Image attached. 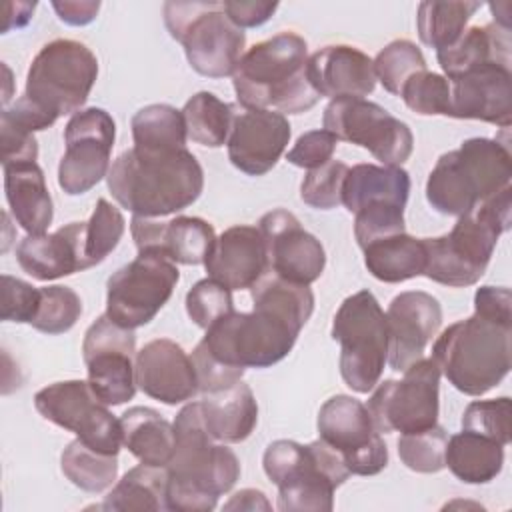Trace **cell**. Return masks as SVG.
Returning a JSON list of instances; mask_svg holds the SVG:
<instances>
[{
    "label": "cell",
    "mask_w": 512,
    "mask_h": 512,
    "mask_svg": "<svg viewBox=\"0 0 512 512\" xmlns=\"http://www.w3.org/2000/svg\"><path fill=\"white\" fill-rule=\"evenodd\" d=\"M252 312H230L206 328L202 344L232 368H268L290 354L314 310L306 284L266 272L252 286Z\"/></svg>",
    "instance_id": "cell-1"
},
{
    "label": "cell",
    "mask_w": 512,
    "mask_h": 512,
    "mask_svg": "<svg viewBox=\"0 0 512 512\" xmlns=\"http://www.w3.org/2000/svg\"><path fill=\"white\" fill-rule=\"evenodd\" d=\"M106 182L114 200L134 216L162 218L198 200L204 170L186 148L170 152L130 148L112 162Z\"/></svg>",
    "instance_id": "cell-2"
},
{
    "label": "cell",
    "mask_w": 512,
    "mask_h": 512,
    "mask_svg": "<svg viewBox=\"0 0 512 512\" xmlns=\"http://www.w3.org/2000/svg\"><path fill=\"white\" fill-rule=\"evenodd\" d=\"M176 448L166 466V508L176 512H208L220 494L240 478V462L228 446L214 444L200 400L186 404L174 418Z\"/></svg>",
    "instance_id": "cell-3"
},
{
    "label": "cell",
    "mask_w": 512,
    "mask_h": 512,
    "mask_svg": "<svg viewBox=\"0 0 512 512\" xmlns=\"http://www.w3.org/2000/svg\"><path fill=\"white\" fill-rule=\"evenodd\" d=\"M308 44L294 32H280L254 44L242 54L232 84L244 108L274 110L280 114H302L320 96L308 74Z\"/></svg>",
    "instance_id": "cell-4"
},
{
    "label": "cell",
    "mask_w": 512,
    "mask_h": 512,
    "mask_svg": "<svg viewBox=\"0 0 512 512\" xmlns=\"http://www.w3.org/2000/svg\"><path fill=\"white\" fill-rule=\"evenodd\" d=\"M510 200L512 188L506 186L458 216L448 234L422 238L426 250L422 276L452 288L476 284L490 264L500 234L510 228Z\"/></svg>",
    "instance_id": "cell-5"
},
{
    "label": "cell",
    "mask_w": 512,
    "mask_h": 512,
    "mask_svg": "<svg viewBox=\"0 0 512 512\" xmlns=\"http://www.w3.org/2000/svg\"><path fill=\"white\" fill-rule=\"evenodd\" d=\"M512 154L496 138H468L442 154L428 174L426 200L446 216H462L492 194L510 186Z\"/></svg>",
    "instance_id": "cell-6"
},
{
    "label": "cell",
    "mask_w": 512,
    "mask_h": 512,
    "mask_svg": "<svg viewBox=\"0 0 512 512\" xmlns=\"http://www.w3.org/2000/svg\"><path fill=\"white\" fill-rule=\"evenodd\" d=\"M512 324L472 314L450 324L432 346L440 374L468 396H482L510 372Z\"/></svg>",
    "instance_id": "cell-7"
},
{
    "label": "cell",
    "mask_w": 512,
    "mask_h": 512,
    "mask_svg": "<svg viewBox=\"0 0 512 512\" xmlns=\"http://www.w3.org/2000/svg\"><path fill=\"white\" fill-rule=\"evenodd\" d=\"M266 476L278 486L282 512H330L334 490L346 482L350 470L342 456L322 438L310 444L274 440L262 456Z\"/></svg>",
    "instance_id": "cell-8"
},
{
    "label": "cell",
    "mask_w": 512,
    "mask_h": 512,
    "mask_svg": "<svg viewBox=\"0 0 512 512\" xmlns=\"http://www.w3.org/2000/svg\"><path fill=\"white\" fill-rule=\"evenodd\" d=\"M164 24L202 76H232L246 46V34L224 12L222 2H164Z\"/></svg>",
    "instance_id": "cell-9"
},
{
    "label": "cell",
    "mask_w": 512,
    "mask_h": 512,
    "mask_svg": "<svg viewBox=\"0 0 512 512\" xmlns=\"http://www.w3.org/2000/svg\"><path fill=\"white\" fill-rule=\"evenodd\" d=\"M98 78V58L82 42L56 38L34 56L24 96L44 114L58 120L86 104Z\"/></svg>",
    "instance_id": "cell-10"
},
{
    "label": "cell",
    "mask_w": 512,
    "mask_h": 512,
    "mask_svg": "<svg viewBox=\"0 0 512 512\" xmlns=\"http://www.w3.org/2000/svg\"><path fill=\"white\" fill-rule=\"evenodd\" d=\"M332 338L340 342V374L348 388L368 394L388 362V324L376 296L360 290L334 314Z\"/></svg>",
    "instance_id": "cell-11"
},
{
    "label": "cell",
    "mask_w": 512,
    "mask_h": 512,
    "mask_svg": "<svg viewBox=\"0 0 512 512\" xmlns=\"http://www.w3.org/2000/svg\"><path fill=\"white\" fill-rule=\"evenodd\" d=\"M440 368L432 358H420L404 370L402 380H384L368 398L374 428L388 432H422L438 424Z\"/></svg>",
    "instance_id": "cell-12"
},
{
    "label": "cell",
    "mask_w": 512,
    "mask_h": 512,
    "mask_svg": "<svg viewBox=\"0 0 512 512\" xmlns=\"http://www.w3.org/2000/svg\"><path fill=\"white\" fill-rule=\"evenodd\" d=\"M180 272L172 260L154 252H138L106 282V314L124 328H138L154 320L170 300Z\"/></svg>",
    "instance_id": "cell-13"
},
{
    "label": "cell",
    "mask_w": 512,
    "mask_h": 512,
    "mask_svg": "<svg viewBox=\"0 0 512 512\" xmlns=\"http://www.w3.org/2000/svg\"><path fill=\"white\" fill-rule=\"evenodd\" d=\"M322 124L338 140L366 148L382 166H402L414 148L408 124L364 98L330 100Z\"/></svg>",
    "instance_id": "cell-14"
},
{
    "label": "cell",
    "mask_w": 512,
    "mask_h": 512,
    "mask_svg": "<svg viewBox=\"0 0 512 512\" xmlns=\"http://www.w3.org/2000/svg\"><path fill=\"white\" fill-rule=\"evenodd\" d=\"M34 406L44 420L74 432L86 446L118 456L122 446L120 418L108 410V404L94 394L88 382H54L36 392Z\"/></svg>",
    "instance_id": "cell-15"
},
{
    "label": "cell",
    "mask_w": 512,
    "mask_h": 512,
    "mask_svg": "<svg viewBox=\"0 0 512 512\" xmlns=\"http://www.w3.org/2000/svg\"><path fill=\"white\" fill-rule=\"evenodd\" d=\"M136 334L102 314L84 334L82 358L88 384L108 406H120L136 394Z\"/></svg>",
    "instance_id": "cell-16"
},
{
    "label": "cell",
    "mask_w": 512,
    "mask_h": 512,
    "mask_svg": "<svg viewBox=\"0 0 512 512\" xmlns=\"http://www.w3.org/2000/svg\"><path fill=\"white\" fill-rule=\"evenodd\" d=\"M318 434L344 460L350 474L374 476L388 464V448L374 428L366 404L336 394L328 398L318 412Z\"/></svg>",
    "instance_id": "cell-17"
},
{
    "label": "cell",
    "mask_w": 512,
    "mask_h": 512,
    "mask_svg": "<svg viewBox=\"0 0 512 512\" xmlns=\"http://www.w3.org/2000/svg\"><path fill=\"white\" fill-rule=\"evenodd\" d=\"M116 138V124L102 108H84L64 128L66 150L58 164V184L78 196L94 188L110 170V152Z\"/></svg>",
    "instance_id": "cell-18"
},
{
    "label": "cell",
    "mask_w": 512,
    "mask_h": 512,
    "mask_svg": "<svg viewBox=\"0 0 512 512\" xmlns=\"http://www.w3.org/2000/svg\"><path fill=\"white\" fill-rule=\"evenodd\" d=\"M258 228L266 244L268 272L306 286L322 276L326 266L324 246L302 228L292 212L284 208L270 210L260 218Z\"/></svg>",
    "instance_id": "cell-19"
},
{
    "label": "cell",
    "mask_w": 512,
    "mask_h": 512,
    "mask_svg": "<svg viewBox=\"0 0 512 512\" xmlns=\"http://www.w3.org/2000/svg\"><path fill=\"white\" fill-rule=\"evenodd\" d=\"M290 122L274 110L244 108L234 112L228 136V158L248 176L270 172L290 142Z\"/></svg>",
    "instance_id": "cell-20"
},
{
    "label": "cell",
    "mask_w": 512,
    "mask_h": 512,
    "mask_svg": "<svg viewBox=\"0 0 512 512\" xmlns=\"http://www.w3.org/2000/svg\"><path fill=\"white\" fill-rule=\"evenodd\" d=\"M388 324V364L394 372H404L424 356L426 344L442 324L440 302L422 290L400 292L386 310Z\"/></svg>",
    "instance_id": "cell-21"
},
{
    "label": "cell",
    "mask_w": 512,
    "mask_h": 512,
    "mask_svg": "<svg viewBox=\"0 0 512 512\" xmlns=\"http://www.w3.org/2000/svg\"><path fill=\"white\" fill-rule=\"evenodd\" d=\"M448 80V78H446ZM448 116L482 120L502 128L512 122V74L510 66L486 62L456 78H450Z\"/></svg>",
    "instance_id": "cell-22"
},
{
    "label": "cell",
    "mask_w": 512,
    "mask_h": 512,
    "mask_svg": "<svg viewBox=\"0 0 512 512\" xmlns=\"http://www.w3.org/2000/svg\"><path fill=\"white\" fill-rule=\"evenodd\" d=\"M136 386L168 406L190 400L198 392L192 358L170 338H156L136 352Z\"/></svg>",
    "instance_id": "cell-23"
},
{
    "label": "cell",
    "mask_w": 512,
    "mask_h": 512,
    "mask_svg": "<svg viewBox=\"0 0 512 512\" xmlns=\"http://www.w3.org/2000/svg\"><path fill=\"white\" fill-rule=\"evenodd\" d=\"M130 232L138 252L162 254L174 264H204L216 234L212 224L196 216H176L168 222L132 216Z\"/></svg>",
    "instance_id": "cell-24"
},
{
    "label": "cell",
    "mask_w": 512,
    "mask_h": 512,
    "mask_svg": "<svg viewBox=\"0 0 512 512\" xmlns=\"http://www.w3.org/2000/svg\"><path fill=\"white\" fill-rule=\"evenodd\" d=\"M208 278L230 290L252 288L268 272V254L258 226L236 224L226 228L204 262Z\"/></svg>",
    "instance_id": "cell-25"
},
{
    "label": "cell",
    "mask_w": 512,
    "mask_h": 512,
    "mask_svg": "<svg viewBox=\"0 0 512 512\" xmlns=\"http://www.w3.org/2000/svg\"><path fill=\"white\" fill-rule=\"evenodd\" d=\"M306 74L322 98H364L376 86L374 62L348 44H330L308 56Z\"/></svg>",
    "instance_id": "cell-26"
},
{
    "label": "cell",
    "mask_w": 512,
    "mask_h": 512,
    "mask_svg": "<svg viewBox=\"0 0 512 512\" xmlns=\"http://www.w3.org/2000/svg\"><path fill=\"white\" fill-rule=\"evenodd\" d=\"M86 222H70L52 234H28L16 248L20 268L36 280L48 282L90 268L84 244Z\"/></svg>",
    "instance_id": "cell-27"
},
{
    "label": "cell",
    "mask_w": 512,
    "mask_h": 512,
    "mask_svg": "<svg viewBox=\"0 0 512 512\" xmlns=\"http://www.w3.org/2000/svg\"><path fill=\"white\" fill-rule=\"evenodd\" d=\"M4 192L14 220L32 236L46 234L54 208L42 168L36 162L4 164Z\"/></svg>",
    "instance_id": "cell-28"
},
{
    "label": "cell",
    "mask_w": 512,
    "mask_h": 512,
    "mask_svg": "<svg viewBox=\"0 0 512 512\" xmlns=\"http://www.w3.org/2000/svg\"><path fill=\"white\" fill-rule=\"evenodd\" d=\"M410 194V174L402 166L356 164L348 168L342 186V204L350 214L360 208L390 204L406 208Z\"/></svg>",
    "instance_id": "cell-29"
},
{
    "label": "cell",
    "mask_w": 512,
    "mask_h": 512,
    "mask_svg": "<svg viewBox=\"0 0 512 512\" xmlns=\"http://www.w3.org/2000/svg\"><path fill=\"white\" fill-rule=\"evenodd\" d=\"M200 408L210 436L218 442H242L258 424V402L252 388L242 380L226 390L206 394Z\"/></svg>",
    "instance_id": "cell-30"
},
{
    "label": "cell",
    "mask_w": 512,
    "mask_h": 512,
    "mask_svg": "<svg viewBox=\"0 0 512 512\" xmlns=\"http://www.w3.org/2000/svg\"><path fill=\"white\" fill-rule=\"evenodd\" d=\"M122 446L142 464L166 468L174 456V424L162 418L154 408L132 406L120 416Z\"/></svg>",
    "instance_id": "cell-31"
},
{
    "label": "cell",
    "mask_w": 512,
    "mask_h": 512,
    "mask_svg": "<svg viewBox=\"0 0 512 512\" xmlns=\"http://www.w3.org/2000/svg\"><path fill=\"white\" fill-rule=\"evenodd\" d=\"M436 58L448 80L486 62L510 66V28H502L496 22L472 26L452 46L438 50Z\"/></svg>",
    "instance_id": "cell-32"
},
{
    "label": "cell",
    "mask_w": 512,
    "mask_h": 512,
    "mask_svg": "<svg viewBox=\"0 0 512 512\" xmlns=\"http://www.w3.org/2000/svg\"><path fill=\"white\" fill-rule=\"evenodd\" d=\"M364 250L368 272L386 284H398L424 274L426 250L422 238L406 232L370 242Z\"/></svg>",
    "instance_id": "cell-33"
},
{
    "label": "cell",
    "mask_w": 512,
    "mask_h": 512,
    "mask_svg": "<svg viewBox=\"0 0 512 512\" xmlns=\"http://www.w3.org/2000/svg\"><path fill=\"white\" fill-rule=\"evenodd\" d=\"M444 462L458 480L466 484H486L502 472L504 446L476 432L462 430L448 436Z\"/></svg>",
    "instance_id": "cell-34"
},
{
    "label": "cell",
    "mask_w": 512,
    "mask_h": 512,
    "mask_svg": "<svg viewBox=\"0 0 512 512\" xmlns=\"http://www.w3.org/2000/svg\"><path fill=\"white\" fill-rule=\"evenodd\" d=\"M168 472L148 464L130 468L122 480L114 484L104 502L102 510H168L166 508Z\"/></svg>",
    "instance_id": "cell-35"
},
{
    "label": "cell",
    "mask_w": 512,
    "mask_h": 512,
    "mask_svg": "<svg viewBox=\"0 0 512 512\" xmlns=\"http://www.w3.org/2000/svg\"><path fill=\"white\" fill-rule=\"evenodd\" d=\"M134 148L144 152H170L186 148V124L182 110L170 104H150L132 116Z\"/></svg>",
    "instance_id": "cell-36"
},
{
    "label": "cell",
    "mask_w": 512,
    "mask_h": 512,
    "mask_svg": "<svg viewBox=\"0 0 512 512\" xmlns=\"http://www.w3.org/2000/svg\"><path fill=\"white\" fill-rule=\"evenodd\" d=\"M480 2H420L416 12V30L420 42L438 50L452 46L466 30L468 20L480 10Z\"/></svg>",
    "instance_id": "cell-37"
},
{
    "label": "cell",
    "mask_w": 512,
    "mask_h": 512,
    "mask_svg": "<svg viewBox=\"0 0 512 512\" xmlns=\"http://www.w3.org/2000/svg\"><path fill=\"white\" fill-rule=\"evenodd\" d=\"M186 134L192 142L208 148H220L228 142L234 106L212 92H196L182 108Z\"/></svg>",
    "instance_id": "cell-38"
},
{
    "label": "cell",
    "mask_w": 512,
    "mask_h": 512,
    "mask_svg": "<svg viewBox=\"0 0 512 512\" xmlns=\"http://www.w3.org/2000/svg\"><path fill=\"white\" fill-rule=\"evenodd\" d=\"M62 474L84 492H104L118 476V458L114 454L98 452L82 440H72L60 456Z\"/></svg>",
    "instance_id": "cell-39"
},
{
    "label": "cell",
    "mask_w": 512,
    "mask_h": 512,
    "mask_svg": "<svg viewBox=\"0 0 512 512\" xmlns=\"http://www.w3.org/2000/svg\"><path fill=\"white\" fill-rule=\"evenodd\" d=\"M372 62H374L376 80H380L386 92L396 96H400V90L410 76L426 70V60L422 56V50L414 42L404 38L392 40L390 44H386Z\"/></svg>",
    "instance_id": "cell-40"
},
{
    "label": "cell",
    "mask_w": 512,
    "mask_h": 512,
    "mask_svg": "<svg viewBox=\"0 0 512 512\" xmlns=\"http://www.w3.org/2000/svg\"><path fill=\"white\" fill-rule=\"evenodd\" d=\"M446 444L448 432L442 426L434 424L432 428H426L422 432L402 434L398 438V456L402 464L414 472L436 474L446 468Z\"/></svg>",
    "instance_id": "cell-41"
},
{
    "label": "cell",
    "mask_w": 512,
    "mask_h": 512,
    "mask_svg": "<svg viewBox=\"0 0 512 512\" xmlns=\"http://www.w3.org/2000/svg\"><path fill=\"white\" fill-rule=\"evenodd\" d=\"M82 314L80 296L68 286H44L40 288V306L30 322L32 328L44 334L68 332Z\"/></svg>",
    "instance_id": "cell-42"
},
{
    "label": "cell",
    "mask_w": 512,
    "mask_h": 512,
    "mask_svg": "<svg viewBox=\"0 0 512 512\" xmlns=\"http://www.w3.org/2000/svg\"><path fill=\"white\" fill-rule=\"evenodd\" d=\"M124 216L112 206L106 198H98L90 220L86 222L84 244H86V260L92 266L100 264L120 242L124 234Z\"/></svg>",
    "instance_id": "cell-43"
},
{
    "label": "cell",
    "mask_w": 512,
    "mask_h": 512,
    "mask_svg": "<svg viewBox=\"0 0 512 512\" xmlns=\"http://www.w3.org/2000/svg\"><path fill=\"white\" fill-rule=\"evenodd\" d=\"M404 104L422 116H448L450 110V82L436 72H416L400 90Z\"/></svg>",
    "instance_id": "cell-44"
},
{
    "label": "cell",
    "mask_w": 512,
    "mask_h": 512,
    "mask_svg": "<svg viewBox=\"0 0 512 512\" xmlns=\"http://www.w3.org/2000/svg\"><path fill=\"white\" fill-rule=\"evenodd\" d=\"M510 398L500 396L492 400H474L462 414V430L486 436L502 446L510 444Z\"/></svg>",
    "instance_id": "cell-45"
},
{
    "label": "cell",
    "mask_w": 512,
    "mask_h": 512,
    "mask_svg": "<svg viewBox=\"0 0 512 512\" xmlns=\"http://www.w3.org/2000/svg\"><path fill=\"white\" fill-rule=\"evenodd\" d=\"M348 174V166L338 160L308 170L300 184V198L304 204L318 210H332L342 204V186Z\"/></svg>",
    "instance_id": "cell-46"
},
{
    "label": "cell",
    "mask_w": 512,
    "mask_h": 512,
    "mask_svg": "<svg viewBox=\"0 0 512 512\" xmlns=\"http://www.w3.org/2000/svg\"><path fill=\"white\" fill-rule=\"evenodd\" d=\"M186 312L196 326L206 330L234 312L232 290L212 278L198 280L186 294Z\"/></svg>",
    "instance_id": "cell-47"
},
{
    "label": "cell",
    "mask_w": 512,
    "mask_h": 512,
    "mask_svg": "<svg viewBox=\"0 0 512 512\" xmlns=\"http://www.w3.org/2000/svg\"><path fill=\"white\" fill-rule=\"evenodd\" d=\"M406 232L404 230V208L378 204L360 208L354 214V236L360 248H366L370 242Z\"/></svg>",
    "instance_id": "cell-48"
},
{
    "label": "cell",
    "mask_w": 512,
    "mask_h": 512,
    "mask_svg": "<svg viewBox=\"0 0 512 512\" xmlns=\"http://www.w3.org/2000/svg\"><path fill=\"white\" fill-rule=\"evenodd\" d=\"M40 306V288L2 274V320L30 324Z\"/></svg>",
    "instance_id": "cell-49"
},
{
    "label": "cell",
    "mask_w": 512,
    "mask_h": 512,
    "mask_svg": "<svg viewBox=\"0 0 512 512\" xmlns=\"http://www.w3.org/2000/svg\"><path fill=\"white\" fill-rule=\"evenodd\" d=\"M190 358H192V364L196 370L198 390L204 394H214V392L226 390V388L234 386L236 382H240L244 376V368H232L228 364H222L206 350L202 340L196 344Z\"/></svg>",
    "instance_id": "cell-50"
},
{
    "label": "cell",
    "mask_w": 512,
    "mask_h": 512,
    "mask_svg": "<svg viewBox=\"0 0 512 512\" xmlns=\"http://www.w3.org/2000/svg\"><path fill=\"white\" fill-rule=\"evenodd\" d=\"M338 146V138L328 130H310L304 132L296 144L286 152V160L298 168L314 170L328 160H332V154Z\"/></svg>",
    "instance_id": "cell-51"
},
{
    "label": "cell",
    "mask_w": 512,
    "mask_h": 512,
    "mask_svg": "<svg viewBox=\"0 0 512 512\" xmlns=\"http://www.w3.org/2000/svg\"><path fill=\"white\" fill-rule=\"evenodd\" d=\"M0 144H2V166L18 162H36L38 142L34 132L20 128L18 124L0 116Z\"/></svg>",
    "instance_id": "cell-52"
},
{
    "label": "cell",
    "mask_w": 512,
    "mask_h": 512,
    "mask_svg": "<svg viewBox=\"0 0 512 512\" xmlns=\"http://www.w3.org/2000/svg\"><path fill=\"white\" fill-rule=\"evenodd\" d=\"M512 294L504 286H480L474 294V312L490 320L512 324Z\"/></svg>",
    "instance_id": "cell-53"
},
{
    "label": "cell",
    "mask_w": 512,
    "mask_h": 512,
    "mask_svg": "<svg viewBox=\"0 0 512 512\" xmlns=\"http://www.w3.org/2000/svg\"><path fill=\"white\" fill-rule=\"evenodd\" d=\"M226 16L238 28H256L272 18L278 10V2H242V0H226L222 2Z\"/></svg>",
    "instance_id": "cell-54"
},
{
    "label": "cell",
    "mask_w": 512,
    "mask_h": 512,
    "mask_svg": "<svg viewBox=\"0 0 512 512\" xmlns=\"http://www.w3.org/2000/svg\"><path fill=\"white\" fill-rule=\"evenodd\" d=\"M52 8L56 10L58 18L64 24L86 26L96 18L100 10V2L98 0H64V2L54 0Z\"/></svg>",
    "instance_id": "cell-55"
},
{
    "label": "cell",
    "mask_w": 512,
    "mask_h": 512,
    "mask_svg": "<svg viewBox=\"0 0 512 512\" xmlns=\"http://www.w3.org/2000/svg\"><path fill=\"white\" fill-rule=\"evenodd\" d=\"M224 510H272V504L262 490L244 488L224 504Z\"/></svg>",
    "instance_id": "cell-56"
},
{
    "label": "cell",
    "mask_w": 512,
    "mask_h": 512,
    "mask_svg": "<svg viewBox=\"0 0 512 512\" xmlns=\"http://www.w3.org/2000/svg\"><path fill=\"white\" fill-rule=\"evenodd\" d=\"M12 6H14V14L12 12H6V22H4V26H2V32L6 34V32H10L12 28H22V26H26L28 22H30V18H32V12H34V8H36V2H12Z\"/></svg>",
    "instance_id": "cell-57"
}]
</instances>
